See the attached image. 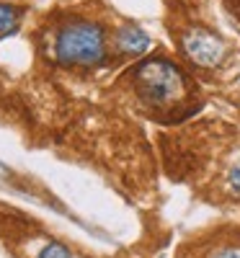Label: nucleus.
<instances>
[{
  "label": "nucleus",
  "instance_id": "1",
  "mask_svg": "<svg viewBox=\"0 0 240 258\" xmlns=\"http://www.w3.org/2000/svg\"><path fill=\"white\" fill-rule=\"evenodd\" d=\"M135 91L147 109H168L186 96V78L173 62L152 57L140 62L135 73Z\"/></svg>",
  "mask_w": 240,
  "mask_h": 258
},
{
  "label": "nucleus",
  "instance_id": "4",
  "mask_svg": "<svg viewBox=\"0 0 240 258\" xmlns=\"http://www.w3.org/2000/svg\"><path fill=\"white\" fill-rule=\"evenodd\" d=\"M114 44L122 54H129V57H140L150 49V36L140 29V26H122L116 31V39Z\"/></svg>",
  "mask_w": 240,
  "mask_h": 258
},
{
  "label": "nucleus",
  "instance_id": "7",
  "mask_svg": "<svg viewBox=\"0 0 240 258\" xmlns=\"http://www.w3.org/2000/svg\"><path fill=\"white\" fill-rule=\"evenodd\" d=\"M202 258H240V243H222L217 248H209Z\"/></svg>",
  "mask_w": 240,
  "mask_h": 258
},
{
  "label": "nucleus",
  "instance_id": "3",
  "mask_svg": "<svg viewBox=\"0 0 240 258\" xmlns=\"http://www.w3.org/2000/svg\"><path fill=\"white\" fill-rule=\"evenodd\" d=\"M181 49L189 57V62L196 64V68H214V64L222 59V52H225L220 36L207 31V29L189 31L181 39Z\"/></svg>",
  "mask_w": 240,
  "mask_h": 258
},
{
  "label": "nucleus",
  "instance_id": "5",
  "mask_svg": "<svg viewBox=\"0 0 240 258\" xmlns=\"http://www.w3.org/2000/svg\"><path fill=\"white\" fill-rule=\"evenodd\" d=\"M16 24H18V11L8 3H0V34L13 31Z\"/></svg>",
  "mask_w": 240,
  "mask_h": 258
},
{
  "label": "nucleus",
  "instance_id": "2",
  "mask_svg": "<svg viewBox=\"0 0 240 258\" xmlns=\"http://www.w3.org/2000/svg\"><path fill=\"white\" fill-rule=\"evenodd\" d=\"M54 59L59 64H93L106 62V34L103 26L91 21H75L62 26L54 36Z\"/></svg>",
  "mask_w": 240,
  "mask_h": 258
},
{
  "label": "nucleus",
  "instance_id": "8",
  "mask_svg": "<svg viewBox=\"0 0 240 258\" xmlns=\"http://www.w3.org/2000/svg\"><path fill=\"white\" fill-rule=\"evenodd\" d=\"M227 188L235 194V197H240V158L227 170Z\"/></svg>",
  "mask_w": 240,
  "mask_h": 258
},
{
  "label": "nucleus",
  "instance_id": "6",
  "mask_svg": "<svg viewBox=\"0 0 240 258\" xmlns=\"http://www.w3.org/2000/svg\"><path fill=\"white\" fill-rule=\"evenodd\" d=\"M36 258H73V253L65 248L62 243H57V240H49V243H44L39 248V253H36Z\"/></svg>",
  "mask_w": 240,
  "mask_h": 258
}]
</instances>
